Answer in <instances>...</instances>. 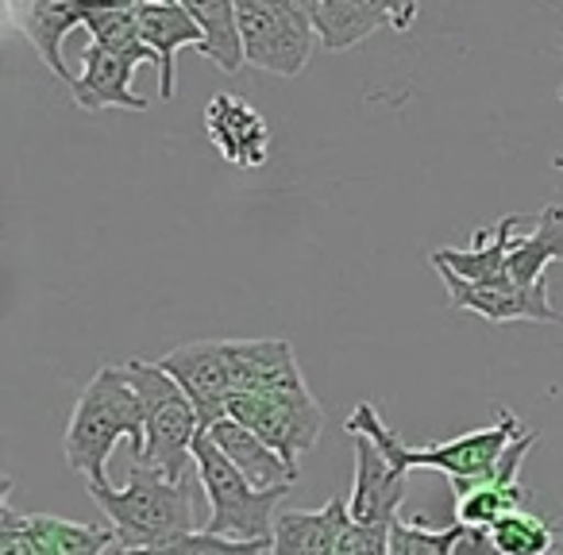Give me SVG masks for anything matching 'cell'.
<instances>
[{"label":"cell","instance_id":"cell-30","mask_svg":"<svg viewBox=\"0 0 563 555\" xmlns=\"http://www.w3.org/2000/svg\"><path fill=\"white\" fill-rule=\"evenodd\" d=\"M109 555H128V552H117V547H112V552Z\"/></svg>","mask_w":563,"mask_h":555},{"label":"cell","instance_id":"cell-10","mask_svg":"<svg viewBox=\"0 0 563 555\" xmlns=\"http://www.w3.org/2000/svg\"><path fill=\"white\" fill-rule=\"evenodd\" d=\"M317 40L324 51H352L375 32H409L417 4H383V0H309Z\"/></svg>","mask_w":563,"mask_h":555},{"label":"cell","instance_id":"cell-13","mask_svg":"<svg viewBox=\"0 0 563 555\" xmlns=\"http://www.w3.org/2000/svg\"><path fill=\"white\" fill-rule=\"evenodd\" d=\"M205 132L212 147L240 170H258L271 158V127L263 112L235 93H217L205 104Z\"/></svg>","mask_w":563,"mask_h":555},{"label":"cell","instance_id":"cell-14","mask_svg":"<svg viewBox=\"0 0 563 555\" xmlns=\"http://www.w3.org/2000/svg\"><path fill=\"white\" fill-rule=\"evenodd\" d=\"M537 440H540L537 429H525L521 436H517L514 444H509V452L501 455L498 475H494L490 482L475 486V490L463 493V498L455 501V521L471 524V529H494V524H498L501 517L529 509L532 490H529V486L517 482V470H521L525 455H529L532 447H537Z\"/></svg>","mask_w":563,"mask_h":555},{"label":"cell","instance_id":"cell-27","mask_svg":"<svg viewBox=\"0 0 563 555\" xmlns=\"http://www.w3.org/2000/svg\"><path fill=\"white\" fill-rule=\"evenodd\" d=\"M271 547V540H251V544H240V540H224V536H212V532L197 529L189 536L174 540V544L158 547V552L147 555H258Z\"/></svg>","mask_w":563,"mask_h":555},{"label":"cell","instance_id":"cell-7","mask_svg":"<svg viewBox=\"0 0 563 555\" xmlns=\"http://www.w3.org/2000/svg\"><path fill=\"white\" fill-rule=\"evenodd\" d=\"M228 417L251 429L266 447L282 455L298 470V459L313 452L324 432V413L309 386L301 390H271V393H235Z\"/></svg>","mask_w":563,"mask_h":555},{"label":"cell","instance_id":"cell-28","mask_svg":"<svg viewBox=\"0 0 563 555\" xmlns=\"http://www.w3.org/2000/svg\"><path fill=\"white\" fill-rule=\"evenodd\" d=\"M452 555H501V552L494 547L490 529H471V524H463Z\"/></svg>","mask_w":563,"mask_h":555},{"label":"cell","instance_id":"cell-17","mask_svg":"<svg viewBox=\"0 0 563 555\" xmlns=\"http://www.w3.org/2000/svg\"><path fill=\"white\" fill-rule=\"evenodd\" d=\"M517 240V217L506 212L494 227H478L471 247H437L432 266H448L471 286H514L509 282V247Z\"/></svg>","mask_w":563,"mask_h":555},{"label":"cell","instance_id":"cell-31","mask_svg":"<svg viewBox=\"0 0 563 555\" xmlns=\"http://www.w3.org/2000/svg\"><path fill=\"white\" fill-rule=\"evenodd\" d=\"M560 547H563V536H560Z\"/></svg>","mask_w":563,"mask_h":555},{"label":"cell","instance_id":"cell-19","mask_svg":"<svg viewBox=\"0 0 563 555\" xmlns=\"http://www.w3.org/2000/svg\"><path fill=\"white\" fill-rule=\"evenodd\" d=\"M205 436L224 452V459L232 463L255 490H290L294 478H298V470L282 459L274 447H266L255 432L243 429L232 417H224V421H217L212 429H205Z\"/></svg>","mask_w":563,"mask_h":555},{"label":"cell","instance_id":"cell-16","mask_svg":"<svg viewBox=\"0 0 563 555\" xmlns=\"http://www.w3.org/2000/svg\"><path fill=\"white\" fill-rule=\"evenodd\" d=\"M228 363H232L235 393L301 390L306 386L290 340H228Z\"/></svg>","mask_w":563,"mask_h":555},{"label":"cell","instance_id":"cell-15","mask_svg":"<svg viewBox=\"0 0 563 555\" xmlns=\"http://www.w3.org/2000/svg\"><path fill=\"white\" fill-rule=\"evenodd\" d=\"M140 66L143 63H135V58H120V55H112V51L89 43V47L81 51V74L70 86L74 104L86 112H101V109L147 112L151 104L132 93V78Z\"/></svg>","mask_w":563,"mask_h":555},{"label":"cell","instance_id":"cell-3","mask_svg":"<svg viewBox=\"0 0 563 555\" xmlns=\"http://www.w3.org/2000/svg\"><path fill=\"white\" fill-rule=\"evenodd\" d=\"M89 498L109 517L117 552L147 555L197 532L189 478L186 482H166L163 475H155L143 463L132 467L124 490H117V486H89Z\"/></svg>","mask_w":563,"mask_h":555},{"label":"cell","instance_id":"cell-5","mask_svg":"<svg viewBox=\"0 0 563 555\" xmlns=\"http://www.w3.org/2000/svg\"><path fill=\"white\" fill-rule=\"evenodd\" d=\"M194 467H197V482H201L205 498L212 506L205 532L224 540H240V544L274 540V524H278L274 509H278V501L290 490H255L205 432L194 444Z\"/></svg>","mask_w":563,"mask_h":555},{"label":"cell","instance_id":"cell-11","mask_svg":"<svg viewBox=\"0 0 563 555\" xmlns=\"http://www.w3.org/2000/svg\"><path fill=\"white\" fill-rule=\"evenodd\" d=\"M440 278L448 286V298L460 313H475L483 321L509 324V321H532V324H555L560 321V309H552L548 298V278H540L537 286H471L463 282L460 274H452L448 266H437Z\"/></svg>","mask_w":563,"mask_h":555},{"label":"cell","instance_id":"cell-12","mask_svg":"<svg viewBox=\"0 0 563 555\" xmlns=\"http://www.w3.org/2000/svg\"><path fill=\"white\" fill-rule=\"evenodd\" d=\"M352 444H355V482H352V493H347L352 521L390 529V524L398 521V509L406 506L409 475L386 459L375 440L352 436Z\"/></svg>","mask_w":563,"mask_h":555},{"label":"cell","instance_id":"cell-18","mask_svg":"<svg viewBox=\"0 0 563 555\" xmlns=\"http://www.w3.org/2000/svg\"><path fill=\"white\" fill-rule=\"evenodd\" d=\"M135 16H140L143 43L155 51L158 58V97L170 101L174 97V55L181 47H201V27L189 16L186 4H170V0H147V4H135Z\"/></svg>","mask_w":563,"mask_h":555},{"label":"cell","instance_id":"cell-24","mask_svg":"<svg viewBox=\"0 0 563 555\" xmlns=\"http://www.w3.org/2000/svg\"><path fill=\"white\" fill-rule=\"evenodd\" d=\"M86 32H89V40H93L97 47L112 51V55L158 66L155 51L143 43L135 4H86Z\"/></svg>","mask_w":563,"mask_h":555},{"label":"cell","instance_id":"cell-8","mask_svg":"<svg viewBox=\"0 0 563 555\" xmlns=\"http://www.w3.org/2000/svg\"><path fill=\"white\" fill-rule=\"evenodd\" d=\"M158 367L181 386L189 401H194L197 417H201V432L212 429L217 421L228 417V406L235 398L232 382V363H228V340H197V344H181L158 359Z\"/></svg>","mask_w":563,"mask_h":555},{"label":"cell","instance_id":"cell-9","mask_svg":"<svg viewBox=\"0 0 563 555\" xmlns=\"http://www.w3.org/2000/svg\"><path fill=\"white\" fill-rule=\"evenodd\" d=\"M363 524L352 521L347 498H332L317 513H278L271 540V555H360Z\"/></svg>","mask_w":563,"mask_h":555},{"label":"cell","instance_id":"cell-26","mask_svg":"<svg viewBox=\"0 0 563 555\" xmlns=\"http://www.w3.org/2000/svg\"><path fill=\"white\" fill-rule=\"evenodd\" d=\"M463 524L455 521L452 529H429L424 517L417 521H394L390 529V555H452Z\"/></svg>","mask_w":563,"mask_h":555},{"label":"cell","instance_id":"cell-6","mask_svg":"<svg viewBox=\"0 0 563 555\" xmlns=\"http://www.w3.org/2000/svg\"><path fill=\"white\" fill-rule=\"evenodd\" d=\"M240 32L247 66L274 78H298L321 43L309 4L301 0H243Z\"/></svg>","mask_w":563,"mask_h":555},{"label":"cell","instance_id":"cell-22","mask_svg":"<svg viewBox=\"0 0 563 555\" xmlns=\"http://www.w3.org/2000/svg\"><path fill=\"white\" fill-rule=\"evenodd\" d=\"M189 16L201 27V55L209 58L217 70L240 74L247 55H243V32H240V4L232 0H205V4H186Z\"/></svg>","mask_w":563,"mask_h":555},{"label":"cell","instance_id":"cell-1","mask_svg":"<svg viewBox=\"0 0 563 555\" xmlns=\"http://www.w3.org/2000/svg\"><path fill=\"white\" fill-rule=\"evenodd\" d=\"M521 432H525V424L517 421L506 406H498V417H494L490 429H475V432H467V436H455L437 447H409V444H401L398 432L386 429V421L378 417V409L371 406V401H360L355 413L347 417V436L375 440V444L383 447L386 459H390L398 470H406V475L413 467L444 470L448 482H452L455 501L498 475L501 455L509 452V444H514Z\"/></svg>","mask_w":563,"mask_h":555},{"label":"cell","instance_id":"cell-29","mask_svg":"<svg viewBox=\"0 0 563 555\" xmlns=\"http://www.w3.org/2000/svg\"><path fill=\"white\" fill-rule=\"evenodd\" d=\"M552 166H555V170H563V155H555V158H552Z\"/></svg>","mask_w":563,"mask_h":555},{"label":"cell","instance_id":"cell-23","mask_svg":"<svg viewBox=\"0 0 563 555\" xmlns=\"http://www.w3.org/2000/svg\"><path fill=\"white\" fill-rule=\"evenodd\" d=\"M24 529L35 544V555H109L117 547L112 529L58 521V517H43V513H27Z\"/></svg>","mask_w":563,"mask_h":555},{"label":"cell","instance_id":"cell-20","mask_svg":"<svg viewBox=\"0 0 563 555\" xmlns=\"http://www.w3.org/2000/svg\"><path fill=\"white\" fill-rule=\"evenodd\" d=\"M86 27V4L78 0H35L32 9L24 12V32L32 40V47L40 51L43 66L55 74L58 81L74 86V74L63 63V43L70 32Z\"/></svg>","mask_w":563,"mask_h":555},{"label":"cell","instance_id":"cell-25","mask_svg":"<svg viewBox=\"0 0 563 555\" xmlns=\"http://www.w3.org/2000/svg\"><path fill=\"white\" fill-rule=\"evenodd\" d=\"M490 540L501 555H552V547H555V536H552V529H548V521L529 513V509L501 517L490 529Z\"/></svg>","mask_w":563,"mask_h":555},{"label":"cell","instance_id":"cell-4","mask_svg":"<svg viewBox=\"0 0 563 555\" xmlns=\"http://www.w3.org/2000/svg\"><path fill=\"white\" fill-rule=\"evenodd\" d=\"M120 370L140 393L143 417H147V444H143L140 463L163 475L166 482H186L194 444L201 436V417H197L194 401L181 393V386L158 363L132 359Z\"/></svg>","mask_w":563,"mask_h":555},{"label":"cell","instance_id":"cell-2","mask_svg":"<svg viewBox=\"0 0 563 555\" xmlns=\"http://www.w3.org/2000/svg\"><path fill=\"white\" fill-rule=\"evenodd\" d=\"M120 440H128L132 459L140 463L143 444H147V417H143V401L124 378V370L101 367L74 406L63 436V455L78 475H86L89 486H112L104 463Z\"/></svg>","mask_w":563,"mask_h":555},{"label":"cell","instance_id":"cell-21","mask_svg":"<svg viewBox=\"0 0 563 555\" xmlns=\"http://www.w3.org/2000/svg\"><path fill=\"white\" fill-rule=\"evenodd\" d=\"M548 263H563V204H544L537 227L529 235H517L509 247V282L537 286L544 278Z\"/></svg>","mask_w":563,"mask_h":555}]
</instances>
